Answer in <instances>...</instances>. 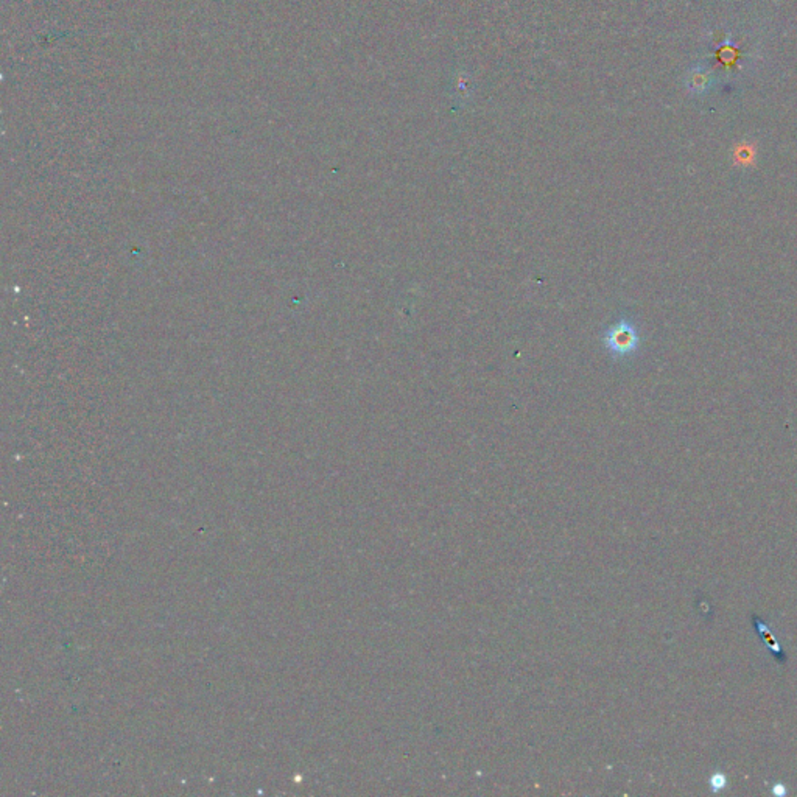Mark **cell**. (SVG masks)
Segmentation results:
<instances>
[{
	"label": "cell",
	"mask_w": 797,
	"mask_h": 797,
	"mask_svg": "<svg viewBox=\"0 0 797 797\" xmlns=\"http://www.w3.org/2000/svg\"><path fill=\"white\" fill-rule=\"evenodd\" d=\"M608 346L615 354L626 355L638 347V333L629 321H620L608 333Z\"/></svg>",
	"instance_id": "cell-1"
},
{
	"label": "cell",
	"mask_w": 797,
	"mask_h": 797,
	"mask_svg": "<svg viewBox=\"0 0 797 797\" xmlns=\"http://www.w3.org/2000/svg\"><path fill=\"white\" fill-rule=\"evenodd\" d=\"M752 623H754V626H756V629H757V632L760 634V637L765 640L768 648H770V651H771L772 656H774L775 659H777L779 664H785V662H786V652H784V650H782L780 645L777 643V640H775V638L772 637L771 631H770V628H768V626H766V623H765L763 620H761V618H758L757 615L752 617Z\"/></svg>",
	"instance_id": "cell-2"
}]
</instances>
